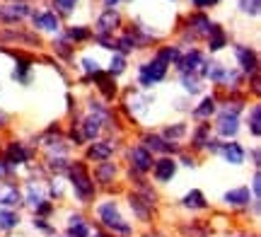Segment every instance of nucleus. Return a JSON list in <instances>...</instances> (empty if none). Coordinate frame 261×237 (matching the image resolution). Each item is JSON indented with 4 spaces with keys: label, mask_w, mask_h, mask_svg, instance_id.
<instances>
[{
    "label": "nucleus",
    "mask_w": 261,
    "mask_h": 237,
    "mask_svg": "<svg viewBox=\"0 0 261 237\" xmlns=\"http://www.w3.org/2000/svg\"><path fill=\"white\" fill-rule=\"evenodd\" d=\"M240 5H242V10L249 12V15H256V12H259V0H240Z\"/></svg>",
    "instance_id": "26"
},
{
    "label": "nucleus",
    "mask_w": 261,
    "mask_h": 237,
    "mask_svg": "<svg viewBox=\"0 0 261 237\" xmlns=\"http://www.w3.org/2000/svg\"><path fill=\"white\" fill-rule=\"evenodd\" d=\"M34 24L39 29H46V32H58V17L54 12H39V15H34Z\"/></svg>",
    "instance_id": "4"
},
{
    "label": "nucleus",
    "mask_w": 261,
    "mask_h": 237,
    "mask_svg": "<svg viewBox=\"0 0 261 237\" xmlns=\"http://www.w3.org/2000/svg\"><path fill=\"white\" fill-rule=\"evenodd\" d=\"M73 187H75V191H77V196L83 201H87L90 196H92V181H90V177H87V172H85V167L83 165H77L73 170Z\"/></svg>",
    "instance_id": "3"
},
{
    "label": "nucleus",
    "mask_w": 261,
    "mask_h": 237,
    "mask_svg": "<svg viewBox=\"0 0 261 237\" xmlns=\"http://www.w3.org/2000/svg\"><path fill=\"white\" fill-rule=\"evenodd\" d=\"M213 112H215V102L213 99H203L201 107L196 109V116H208V114H213Z\"/></svg>",
    "instance_id": "23"
},
{
    "label": "nucleus",
    "mask_w": 261,
    "mask_h": 237,
    "mask_svg": "<svg viewBox=\"0 0 261 237\" xmlns=\"http://www.w3.org/2000/svg\"><path fill=\"white\" fill-rule=\"evenodd\" d=\"M19 191L15 187H8V184H0V206H17L19 203Z\"/></svg>",
    "instance_id": "6"
},
{
    "label": "nucleus",
    "mask_w": 261,
    "mask_h": 237,
    "mask_svg": "<svg viewBox=\"0 0 261 237\" xmlns=\"http://www.w3.org/2000/svg\"><path fill=\"white\" fill-rule=\"evenodd\" d=\"M213 3H218V0H194V5H198V8H203V5H213Z\"/></svg>",
    "instance_id": "34"
},
{
    "label": "nucleus",
    "mask_w": 261,
    "mask_h": 237,
    "mask_svg": "<svg viewBox=\"0 0 261 237\" xmlns=\"http://www.w3.org/2000/svg\"><path fill=\"white\" fill-rule=\"evenodd\" d=\"M109 152H112V143H102V145H94L92 150H90V155H92L94 160H107Z\"/></svg>",
    "instance_id": "16"
},
{
    "label": "nucleus",
    "mask_w": 261,
    "mask_h": 237,
    "mask_svg": "<svg viewBox=\"0 0 261 237\" xmlns=\"http://www.w3.org/2000/svg\"><path fill=\"white\" fill-rule=\"evenodd\" d=\"M29 203H32V206H41V203H44V199H41V191H39L34 184L29 187Z\"/></svg>",
    "instance_id": "25"
},
{
    "label": "nucleus",
    "mask_w": 261,
    "mask_h": 237,
    "mask_svg": "<svg viewBox=\"0 0 261 237\" xmlns=\"http://www.w3.org/2000/svg\"><path fill=\"white\" fill-rule=\"evenodd\" d=\"M27 12H29L27 5H8V8L0 10V17L3 19H19V17H24Z\"/></svg>",
    "instance_id": "10"
},
{
    "label": "nucleus",
    "mask_w": 261,
    "mask_h": 237,
    "mask_svg": "<svg viewBox=\"0 0 261 237\" xmlns=\"http://www.w3.org/2000/svg\"><path fill=\"white\" fill-rule=\"evenodd\" d=\"M208 34H213V39H211V48L213 51H218V48H223V44H225V37H223V32L215 27V24H211V32Z\"/></svg>",
    "instance_id": "20"
},
{
    "label": "nucleus",
    "mask_w": 261,
    "mask_h": 237,
    "mask_svg": "<svg viewBox=\"0 0 261 237\" xmlns=\"http://www.w3.org/2000/svg\"><path fill=\"white\" fill-rule=\"evenodd\" d=\"M104 3H107V8H112V5H116L119 0H104Z\"/></svg>",
    "instance_id": "36"
},
{
    "label": "nucleus",
    "mask_w": 261,
    "mask_h": 237,
    "mask_svg": "<svg viewBox=\"0 0 261 237\" xmlns=\"http://www.w3.org/2000/svg\"><path fill=\"white\" fill-rule=\"evenodd\" d=\"M130 157H133V162H136V167H138V170H148L150 162H152V157H150V152L145 150V148H133Z\"/></svg>",
    "instance_id": "9"
},
{
    "label": "nucleus",
    "mask_w": 261,
    "mask_h": 237,
    "mask_svg": "<svg viewBox=\"0 0 261 237\" xmlns=\"http://www.w3.org/2000/svg\"><path fill=\"white\" fill-rule=\"evenodd\" d=\"M181 83H184V87H187V92H198V90H201V83H198V77L189 75V73H184Z\"/></svg>",
    "instance_id": "22"
},
{
    "label": "nucleus",
    "mask_w": 261,
    "mask_h": 237,
    "mask_svg": "<svg viewBox=\"0 0 261 237\" xmlns=\"http://www.w3.org/2000/svg\"><path fill=\"white\" fill-rule=\"evenodd\" d=\"M220 152H223L225 160L232 162V165H240V162L244 160V150L237 145V143H225L223 148H220Z\"/></svg>",
    "instance_id": "5"
},
{
    "label": "nucleus",
    "mask_w": 261,
    "mask_h": 237,
    "mask_svg": "<svg viewBox=\"0 0 261 237\" xmlns=\"http://www.w3.org/2000/svg\"><path fill=\"white\" fill-rule=\"evenodd\" d=\"M225 201L227 203H234V206H242V203H249V189H234L225 194Z\"/></svg>",
    "instance_id": "11"
},
{
    "label": "nucleus",
    "mask_w": 261,
    "mask_h": 237,
    "mask_svg": "<svg viewBox=\"0 0 261 237\" xmlns=\"http://www.w3.org/2000/svg\"><path fill=\"white\" fill-rule=\"evenodd\" d=\"M3 174H5V165L0 162V177H3Z\"/></svg>",
    "instance_id": "37"
},
{
    "label": "nucleus",
    "mask_w": 261,
    "mask_h": 237,
    "mask_svg": "<svg viewBox=\"0 0 261 237\" xmlns=\"http://www.w3.org/2000/svg\"><path fill=\"white\" fill-rule=\"evenodd\" d=\"M184 203H187L189 208H203V206H205L203 194H201V191H191L187 199H184Z\"/></svg>",
    "instance_id": "19"
},
{
    "label": "nucleus",
    "mask_w": 261,
    "mask_h": 237,
    "mask_svg": "<svg viewBox=\"0 0 261 237\" xmlns=\"http://www.w3.org/2000/svg\"><path fill=\"white\" fill-rule=\"evenodd\" d=\"M17 225V216L10 210H0V230H10Z\"/></svg>",
    "instance_id": "15"
},
{
    "label": "nucleus",
    "mask_w": 261,
    "mask_h": 237,
    "mask_svg": "<svg viewBox=\"0 0 261 237\" xmlns=\"http://www.w3.org/2000/svg\"><path fill=\"white\" fill-rule=\"evenodd\" d=\"M116 24H119V15L114 10H107L102 17H99V32H112Z\"/></svg>",
    "instance_id": "13"
},
{
    "label": "nucleus",
    "mask_w": 261,
    "mask_h": 237,
    "mask_svg": "<svg viewBox=\"0 0 261 237\" xmlns=\"http://www.w3.org/2000/svg\"><path fill=\"white\" fill-rule=\"evenodd\" d=\"M109 174H114V167H112V165H104L102 170H99V177H102V179H107Z\"/></svg>",
    "instance_id": "33"
},
{
    "label": "nucleus",
    "mask_w": 261,
    "mask_h": 237,
    "mask_svg": "<svg viewBox=\"0 0 261 237\" xmlns=\"http://www.w3.org/2000/svg\"><path fill=\"white\" fill-rule=\"evenodd\" d=\"M99 216H102V220H104V225H107V228L119 230V232H123V235H128L130 232V228L121 220V216H119V210H116L114 203H104L102 208H99Z\"/></svg>",
    "instance_id": "2"
},
{
    "label": "nucleus",
    "mask_w": 261,
    "mask_h": 237,
    "mask_svg": "<svg viewBox=\"0 0 261 237\" xmlns=\"http://www.w3.org/2000/svg\"><path fill=\"white\" fill-rule=\"evenodd\" d=\"M70 37L73 39H87V32H85V29H70Z\"/></svg>",
    "instance_id": "32"
},
{
    "label": "nucleus",
    "mask_w": 261,
    "mask_h": 237,
    "mask_svg": "<svg viewBox=\"0 0 261 237\" xmlns=\"http://www.w3.org/2000/svg\"><path fill=\"white\" fill-rule=\"evenodd\" d=\"M174 170H177V165L165 157V160L158 162V167H155V177H158L160 181H167V179H172V177H174Z\"/></svg>",
    "instance_id": "7"
},
{
    "label": "nucleus",
    "mask_w": 261,
    "mask_h": 237,
    "mask_svg": "<svg viewBox=\"0 0 261 237\" xmlns=\"http://www.w3.org/2000/svg\"><path fill=\"white\" fill-rule=\"evenodd\" d=\"M75 3H77V0H56V5L63 10V12H70V10L75 8Z\"/></svg>",
    "instance_id": "31"
},
{
    "label": "nucleus",
    "mask_w": 261,
    "mask_h": 237,
    "mask_svg": "<svg viewBox=\"0 0 261 237\" xmlns=\"http://www.w3.org/2000/svg\"><path fill=\"white\" fill-rule=\"evenodd\" d=\"M259 189H261V184H259V172L254 174V194L259 196Z\"/></svg>",
    "instance_id": "35"
},
{
    "label": "nucleus",
    "mask_w": 261,
    "mask_h": 237,
    "mask_svg": "<svg viewBox=\"0 0 261 237\" xmlns=\"http://www.w3.org/2000/svg\"><path fill=\"white\" fill-rule=\"evenodd\" d=\"M116 48H119V51H130V48H136V41L130 37H123L116 41Z\"/></svg>",
    "instance_id": "27"
},
{
    "label": "nucleus",
    "mask_w": 261,
    "mask_h": 237,
    "mask_svg": "<svg viewBox=\"0 0 261 237\" xmlns=\"http://www.w3.org/2000/svg\"><path fill=\"white\" fill-rule=\"evenodd\" d=\"M148 148H155V150H169V145H165V143L160 141L158 136H152V138H148Z\"/></svg>",
    "instance_id": "29"
},
{
    "label": "nucleus",
    "mask_w": 261,
    "mask_h": 237,
    "mask_svg": "<svg viewBox=\"0 0 261 237\" xmlns=\"http://www.w3.org/2000/svg\"><path fill=\"white\" fill-rule=\"evenodd\" d=\"M165 73H167V63L165 61H152V63H145V66L140 68V83L145 87H150L152 83H158V80H162L165 77Z\"/></svg>",
    "instance_id": "1"
},
{
    "label": "nucleus",
    "mask_w": 261,
    "mask_h": 237,
    "mask_svg": "<svg viewBox=\"0 0 261 237\" xmlns=\"http://www.w3.org/2000/svg\"><path fill=\"white\" fill-rule=\"evenodd\" d=\"M8 157H10L12 162H24V160H27V150H24L22 145H10Z\"/></svg>",
    "instance_id": "21"
},
{
    "label": "nucleus",
    "mask_w": 261,
    "mask_h": 237,
    "mask_svg": "<svg viewBox=\"0 0 261 237\" xmlns=\"http://www.w3.org/2000/svg\"><path fill=\"white\" fill-rule=\"evenodd\" d=\"M237 58H240L244 70H254L256 68V56H254L252 51H247L244 46H237Z\"/></svg>",
    "instance_id": "12"
},
{
    "label": "nucleus",
    "mask_w": 261,
    "mask_h": 237,
    "mask_svg": "<svg viewBox=\"0 0 261 237\" xmlns=\"http://www.w3.org/2000/svg\"><path fill=\"white\" fill-rule=\"evenodd\" d=\"M218 131L223 136H234L237 133V116L234 114H223L218 121Z\"/></svg>",
    "instance_id": "8"
},
{
    "label": "nucleus",
    "mask_w": 261,
    "mask_h": 237,
    "mask_svg": "<svg viewBox=\"0 0 261 237\" xmlns=\"http://www.w3.org/2000/svg\"><path fill=\"white\" fill-rule=\"evenodd\" d=\"M198 63H203V61H201V54H198V51H191V54H189V56L184 58L181 63H179V68H181V70L187 73V70H194Z\"/></svg>",
    "instance_id": "14"
},
{
    "label": "nucleus",
    "mask_w": 261,
    "mask_h": 237,
    "mask_svg": "<svg viewBox=\"0 0 261 237\" xmlns=\"http://www.w3.org/2000/svg\"><path fill=\"white\" fill-rule=\"evenodd\" d=\"M99 128H102V126H99V116H90V119L85 121V136H87V138H94V136L99 133Z\"/></svg>",
    "instance_id": "18"
},
{
    "label": "nucleus",
    "mask_w": 261,
    "mask_h": 237,
    "mask_svg": "<svg viewBox=\"0 0 261 237\" xmlns=\"http://www.w3.org/2000/svg\"><path fill=\"white\" fill-rule=\"evenodd\" d=\"M83 66H85V70H87V73H94V75L99 73V63H97V61H92V58H85Z\"/></svg>",
    "instance_id": "30"
},
{
    "label": "nucleus",
    "mask_w": 261,
    "mask_h": 237,
    "mask_svg": "<svg viewBox=\"0 0 261 237\" xmlns=\"http://www.w3.org/2000/svg\"><path fill=\"white\" fill-rule=\"evenodd\" d=\"M259 116H261V109L254 107L252 109V133L254 136H259Z\"/></svg>",
    "instance_id": "28"
},
{
    "label": "nucleus",
    "mask_w": 261,
    "mask_h": 237,
    "mask_svg": "<svg viewBox=\"0 0 261 237\" xmlns=\"http://www.w3.org/2000/svg\"><path fill=\"white\" fill-rule=\"evenodd\" d=\"M123 68H126V61H123V56H114L112 63H109V73H112V75H119Z\"/></svg>",
    "instance_id": "24"
},
{
    "label": "nucleus",
    "mask_w": 261,
    "mask_h": 237,
    "mask_svg": "<svg viewBox=\"0 0 261 237\" xmlns=\"http://www.w3.org/2000/svg\"><path fill=\"white\" fill-rule=\"evenodd\" d=\"M70 232H73L75 237H87V228H85V223L80 216H73V218H70Z\"/></svg>",
    "instance_id": "17"
}]
</instances>
